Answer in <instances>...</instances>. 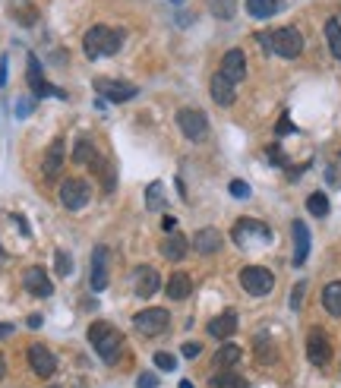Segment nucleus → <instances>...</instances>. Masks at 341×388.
Instances as JSON below:
<instances>
[{
    "label": "nucleus",
    "instance_id": "nucleus-1",
    "mask_svg": "<svg viewBox=\"0 0 341 388\" xmlns=\"http://www.w3.org/2000/svg\"><path fill=\"white\" fill-rule=\"evenodd\" d=\"M120 45H123V32L108 29V26H92L89 32H86V38H82V51H86V57H89V60L117 54V51H120Z\"/></svg>",
    "mask_w": 341,
    "mask_h": 388
},
{
    "label": "nucleus",
    "instance_id": "nucleus-2",
    "mask_svg": "<svg viewBox=\"0 0 341 388\" xmlns=\"http://www.w3.org/2000/svg\"><path fill=\"white\" fill-rule=\"evenodd\" d=\"M89 344L95 348V354L102 357L104 363H117L120 360V332H117L111 322H92L89 325Z\"/></svg>",
    "mask_w": 341,
    "mask_h": 388
},
{
    "label": "nucleus",
    "instance_id": "nucleus-3",
    "mask_svg": "<svg viewBox=\"0 0 341 388\" xmlns=\"http://www.w3.org/2000/svg\"><path fill=\"white\" fill-rule=\"evenodd\" d=\"M262 38V45H266L272 54H278V57H297L303 51V35L297 32L294 26H285V29H275V32H266V35H260Z\"/></svg>",
    "mask_w": 341,
    "mask_h": 388
},
{
    "label": "nucleus",
    "instance_id": "nucleus-4",
    "mask_svg": "<svg viewBox=\"0 0 341 388\" xmlns=\"http://www.w3.org/2000/svg\"><path fill=\"white\" fill-rule=\"evenodd\" d=\"M240 287H244L246 293H253V297H266L275 287V275L262 266H246L244 272H240Z\"/></svg>",
    "mask_w": 341,
    "mask_h": 388
},
{
    "label": "nucleus",
    "instance_id": "nucleus-5",
    "mask_svg": "<svg viewBox=\"0 0 341 388\" xmlns=\"http://www.w3.org/2000/svg\"><path fill=\"white\" fill-rule=\"evenodd\" d=\"M177 127L187 139H193V143H203V139L209 136V120H205V114L199 108H180Z\"/></svg>",
    "mask_w": 341,
    "mask_h": 388
},
{
    "label": "nucleus",
    "instance_id": "nucleus-6",
    "mask_svg": "<svg viewBox=\"0 0 341 388\" xmlns=\"http://www.w3.org/2000/svg\"><path fill=\"white\" fill-rule=\"evenodd\" d=\"M133 325H136V332H143V334H161V332H168L170 316H168V309L152 307V309H143V313L133 316Z\"/></svg>",
    "mask_w": 341,
    "mask_h": 388
},
{
    "label": "nucleus",
    "instance_id": "nucleus-7",
    "mask_svg": "<svg viewBox=\"0 0 341 388\" xmlns=\"http://www.w3.org/2000/svg\"><path fill=\"white\" fill-rule=\"evenodd\" d=\"M89 196H92V190H89L86 180H63L61 184V205L63 209H70V211L86 209Z\"/></svg>",
    "mask_w": 341,
    "mask_h": 388
},
{
    "label": "nucleus",
    "instance_id": "nucleus-8",
    "mask_svg": "<svg viewBox=\"0 0 341 388\" xmlns=\"http://www.w3.org/2000/svg\"><path fill=\"white\" fill-rule=\"evenodd\" d=\"M307 357L313 366H326L332 360V341H328V334L322 328H313L307 334Z\"/></svg>",
    "mask_w": 341,
    "mask_h": 388
},
{
    "label": "nucleus",
    "instance_id": "nucleus-9",
    "mask_svg": "<svg viewBox=\"0 0 341 388\" xmlns=\"http://www.w3.org/2000/svg\"><path fill=\"white\" fill-rule=\"evenodd\" d=\"M108 268H111V250L104 243H98L92 250V291L102 293L108 287Z\"/></svg>",
    "mask_w": 341,
    "mask_h": 388
},
{
    "label": "nucleus",
    "instance_id": "nucleus-10",
    "mask_svg": "<svg viewBox=\"0 0 341 388\" xmlns=\"http://www.w3.org/2000/svg\"><path fill=\"white\" fill-rule=\"evenodd\" d=\"M63 164H67V143H63V136H57L54 143L48 145V152H45V161H41V174L48 180H54L57 174L63 170Z\"/></svg>",
    "mask_w": 341,
    "mask_h": 388
},
{
    "label": "nucleus",
    "instance_id": "nucleus-11",
    "mask_svg": "<svg viewBox=\"0 0 341 388\" xmlns=\"http://www.w3.org/2000/svg\"><path fill=\"white\" fill-rule=\"evenodd\" d=\"M22 287H26L32 297H51V293H54L51 278L45 275V268H38V266L26 268V275H22Z\"/></svg>",
    "mask_w": 341,
    "mask_h": 388
},
{
    "label": "nucleus",
    "instance_id": "nucleus-12",
    "mask_svg": "<svg viewBox=\"0 0 341 388\" xmlns=\"http://www.w3.org/2000/svg\"><path fill=\"white\" fill-rule=\"evenodd\" d=\"M29 363H32V373H35V375H41V379L54 375V369H57L54 354H51V350L45 348V344H32V348H29Z\"/></svg>",
    "mask_w": 341,
    "mask_h": 388
},
{
    "label": "nucleus",
    "instance_id": "nucleus-13",
    "mask_svg": "<svg viewBox=\"0 0 341 388\" xmlns=\"http://www.w3.org/2000/svg\"><path fill=\"white\" fill-rule=\"evenodd\" d=\"M250 237H260L262 243H269L272 240V231H269L262 221H253V218H240L237 225H234V240H237L240 246H246V240Z\"/></svg>",
    "mask_w": 341,
    "mask_h": 388
},
{
    "label": "nucleus",
    "instance_id": "nucleus-14",
    "mask_svg": "<svg viewBox=\"0 0 341 388\" xmlns=\"http://www.w3.org/2000/svg\"><path fill=\"white\" fill-rule=\"evenodd\" d=\"M221 76H228L234 86L246 79V57H244V51L231 48L225 57H221Z\"/></svg>",
    "mask_w": 341,
    "mask_h": 388
},
{
    "label": "nucleus",
    "instance_id": "nucleus-15",
    "mask_svg": "<svg viewBox=\"0 0 341 388\" xmlns=\"http://www.w3.org/2000/svg\"><path fill=\"white\" fill-rule=\"evenodd\" d=\"M29 86H32L35 98H45V95H57V98H63V92H61V89H54L51 82H45V76H41V63H38V57H29Z\"/></svg>",
    "mask_w": 341,
    "mask_h": 388
},
{
    "label": "nucleus",
    "instance_id": "nucleus-16",
    "mask_svg": "<svg viewBox=\"0 0 341 388\" xmlns=\"http://www.w3.org/2000/svg\"><path fill=\"white\" fill-rule=\"evenodd\" d=\"M95 89L102 92L104 98H111V102H130V98H136V86H130V82L95 79Z\"/></svg>",
    "mask_w": 341,
    "mask_h": 388
},
{
    "label": "nucleus",
    "instance_id": "nucleus-17",
    "mask_svg": "<svg viewBox=\"0 0 341 388\" xmlns=\"http://www.w3.org/2000/svg\"><path fill=\"white\" fill-rule=\"evenodd\" d=\"M291 234H294V266L301 268L307 266V256H310V231L303 221H294Z\"/></svg>",
    "mask_w": 341,
    "mask_h": 388
},
{
    "label": "nucleus",
    "instance_id": "nucleus-18",
    "mask_svg": "<svg viewBox=\"0 0 341 388\" xmlns=\"http://www.w3.org/2000/svg\"><path fill=\"white\" fill-rule=\"evenodd\" d=\"M205 332L212 334V338H231L234 332H237V313L234 309H225L221 316H215V319H209V325H205Z\"/></svg>",
    "mask_w": 341,
    "mask_h": 388
},
{
    "label": "nucleus",
    "instance_id": "nucleus-19",
    "mask_svg": "<svg viewBox=\"0 0 341 388\" xmlns=\"http://www.w3.org/2000/svg\"><path fill=\"white\" fill-rule=\"evenodd\" d=\"M193 250H196L199 256L219 252L221 250V231H215V227H203V231H196V237H193Z\"/></svg>",
    "mask_w": 341,
    "mask_h": 388
},
{
    "label": "nucleus",
    "instance_id": "nucleus-20",
    "mask_svg": "<svg viewBox=\"0 0 341 388\" xmlns=\"http://www.w3.org/2000/svg\"><path fill=\"white\" fill-rule=\"evenodd\" d=\"M133 287H136V297L149 300L152 293H155L158 287H161V278H158L155 268H139L136 278H133Z\"/></svg>",
    "mask_w": 341,
    "mask_h": 388
},
{
    "label": "nucleus",
    "instance_id": "nucleus-21",
    "mask_svg": "<svg viewBox=\"0 0 341 388\" xmlns=\"http://www.w3.org/2000/svg\"><path fill=\"white\" fill-rule=\"evenodd\" d=\"M212 98L221 104V108H228V104H234V82L228 79V76L215 73L212 76Z\"/></svg>",
    "mask_w": 341,
    "mask_h": 388
},
{
    "label": "nucleus",
    "instance_id": "nucleus-22",
    "mask_svg": "<svg viewBox=\"0 0 341 388\" xmlns=\"http://www.w3.org/2000/svg\"><path fill=\"white\" fill-rule=\"evenodd\" d=\"M187 250H190V240H187L184 234H170L161 243V256L170 259V262H180V259L187 256Z\"/></svg>",
    "mask_w": 341,
    "mask_h": 388
},
{
    "label": "nucleus",
    "instance_id": "nucleus-23",
    "mask_svg": "<svg viewBox=\"0 0 341 388\" xmlns=\"http://www.w3.org/2000/svg\"><path fill=\"white\" fill-rule=\"evenodd\" d=\"M164 291H168V297H170V300H187V297H190V291H193L190 275L174 272V275L168 278V287H164Z\"/></svg>",
    "mask_w": 341,
    "mask_h": 388
},
{
    "label": "nucleus",
    "instance_id": "nucleus-24",
    "mask_svg": "<svg viewBox=\"0 0 341 388\" xmlns=\"http://www.w3.org/2000/svg\"><path fill=\"white\" fill-rule=\"evenodd\" d=\"M281 7H285L281 0H246V13H250L253 19H269V16H275Z\"/></svg>",
    "mask_w": 341,
    "mask_h": 388
},
{
    "label": "nucleus",
    "instance_id": "nucleus-25",
    "mask_svg": "<svg viewBox=\"0 0 341 388\" xmlns=\"http://www.w3.org/2000/svg\"><path fill=\"white\" fill-rule=\"evenodd\" d=\"M322 307H326V313L341 316V281H332V284L322 287Z\"/></svg>",
    "mask_w": 341,
    "mask_h": 388
},
{
    "label": "nucleus",
    "instance_id": "nucleus-26",
    "mask_svg": "<svg viewBox=\"0 0 341 388\" xmlns=\"http://www.w3.org/2000/svg\"><path fill=\"white\" fill-rule=\"evenodd\" d=\"M209 388H246V379L237 375L234 369H221V373H215L209 379Z\"/></svg>",
    "mask_w": 341,
    "mask_h": 388
},
{
    "label": "nucleus",
    "instance_id": "nucleus-27",
    "mask_svg": "<svg viewBox=\"0 0 341 388\" xmlns=\"http://www.w3.org/2000/svg\"><path fill=\"white\" fill-rule=\"evenodd\" d=\"M237 360H240V348H237V344H221L219 354H215V360H212V363H215L219 369H231Z\"/></svg>",
    "mask_w": 341,
    "mask_h": 388
},
{
    "label": "nucleus",
    "instance_id": "nucleus-28",
    "mask_svg": "<svg viewBox=\"0 0 341 388\" xmlns=\"http://www.w3.org/2000/svg\"><path fill=\"white\" fill-rule=\"evenodd\" d=\"M326 41H328L332 57H335V60H341V22L338 19H328L326 22Z\"/></svg>",
    "mask_w": 341,
    "mask_h": 388
},
{
    "label": "nucleus",
    "instance_id": "nucleus-29",
    "mask_svg": "<svg viewBox=\"0 0 341 388\" xmlns=\"http://www.w3.org/2000/svg\"><path fill=\"white\" fill-rule=\"evenodd\" d=\"M205 7L219 16V19H231L237 13V0H205Z\"/></svg>",
    "mask_w": 341,
    "mask_h": 388
},
{
    "label": "nucleus",
    "instance_id": "nucleus-30",
    "mask_svg": "<svg viewBox=\"0 0 341 388\" xmlns=\"http://www.w3.org/2000/svg\"><path fill=\"white\" fill-rule=\"evenodd\" d=\"M73 161H76V164H92V161H95V149H92L89 139H79V143H76Z\"/></svg>",
    "mask_w": 341,
    "mask_h": 388
},
{
    "label": "nucleus",
    "instance_id": "nucleus-31",
    "mask_svg": "<svg viewBox=\"0 0 341 388\" xmlns=\"http://www.w3.org/2000/svg\"><path fill=\"white\" fill-rule=\"evenodd\" d=\"M307 211H310V215H316V218H326V215H328V199H326V193H313V196L307 199Z\"/></svg>",
    "mask_w": 341,
    "mask_h": 388
},
{
    "label": "nucleus",
    "instance_id": "nucleus-32",
    "mask_svg": "<svg viewBox=\"0 0 341 388\" xmlns=\"http://www.w3.org/2000/svg\"><path fill=\"white\" fill-rule=\"evenodd\" d=\"M145 205L152 211H161L164 209V193H161V184H149L145 186Z\"/></svg>",
    "mask_w": 341,
    "mask_h": 388
},
{
    "label": "nucleus",
    "instance_id": "nucleus-33",
    "mask_svg": "<svg viewBox=\"0 0 341 388\" xmlns=\"http://www.w3.org/2000/svg\"><path fill=\"white\" fill-rule=\"evenodd\" d=\"M54 262H57V275H61V278H67V275L73 272V259H70V252L57 250L54 252Z\"/></svg>",
    "mask_w": 341,
    "mask_h": 388
},
{
    "label": "nucleus",
    "instance_id": "nucleus-34",
    "mask_svg": "<svg viewBox=\"0 0 341 388\" xmlns=\"http://www.w3.org/2000/svg\"><path fill=\"white\" fill-rule=\"evenodd\" d=\"M13 16L22 22V26H32V22L38 19V13H35L32 3H22V7H16V10H13Z\"/></svg>",
    "mask_w": 341,
    "mask_h": 388
},
{
    "label": "nucleus",
    "instance_id": "nucleus-35",
    "mask_svg": "<svg viewBox=\"0 0 341 388\" xmlns=\"http://www.w3.org/2000/svg\"><path fill=\"white\" fill-rule=\"evenodd\" d=\"M256 350H260V363H266V366L275 360V350L269 348V338H266V334H260V338H256Z\"/></svg>",
    "mask_w": 341,
    "mask_h": 388
},
{
    "label": "nucleus",
    "instance_id": "nucleus-36",
    "mask_svg": "<svg viewBox=\"0 0 341 388\" xmlns=\"http://www.w3.org/2000/svg\"><path fill=\"white\" fill-rule=\"evenodd\" d=\"M155 366H158V369H174V366H177V357H174V354H164V350H158V354H155Z\"/></svg>",
    "mask_w": 341,
    "mask_h": 388
},
{
    "label": "nucleus",
    "instance_id": "nucleus-37",
    "mask_svg": "<svg viewBox=\"0 0 341 388\" xmlns=\"http://www.w3.org/2000/svg\"><path fill=\"white\" fill-rule=\"evenodd\" d=\"M303 293H307V281H301V284H294V293H291V309H301Z\"/></svg>",
    "mask_w": 341,
    "mask_h": 388
},
{
    "label": "nucleus",
    "instance_id": "nucleus-38",
    "mask_svg": "<svg viewBox=\"0 0 341 388\" xmlns=\"http://www.w3.org/2000/svg\"><path fill=\"white\" fill-rule=\"evenodd\" d=\"M231 196L234 199H246L250 196V186H246L244 180H231Z\"/></svg>",
    "mask_w": 341,
    "mask_h": 388
},
{
    "label": "nucleus",
    "instance_id": "nucleus-39",
    "mask_svg": "<svg viewBox=\"0 0 341 388\" xmlns=\"http://www.w3.org/2000/svg\"><path fill=\"white\" fill-rule=\"evenodd\" d=\"M155 385H158V375L155 373H143L136 379V388H155Z\"/></svg>",
    "mask_w": 341,
    "mask_h": 388
},
{
    "label": "nucleus",
    "instance_id": "nucleus-40",
    "mask_svg": "<svg viewBox=\"0 0 341 388\" xmlns=\"http://www.w3.org/2000/svg\"><path fill=\"white\" fill-rule=\"evenodd\" d=\"M29 114H32V102H29V98L16 102V117H29Z\"/></svg>",
    "mask_w": 341,
    "mask_h": 388
},
{
    "label": "nucleus",
    "instance_id": "nucleus-41",
    "mask_svg": "<svg viewBox=\"0 0 341 388\" xmlns=\"http://www.w3.org/2000/svg\"><path fill=\"white\" fill-rule=\"evenodd\" d=\"M269 158H272V164H285V155H281L278 145H269Z\"/></svg>",
    "mask_w": 341,
    "mask_h": 388
},
{
    "label": "nucleus",
    "instance_id": "nucleus-42",
    "mask_svg": "<svg viewBox=\"0 0 341 388\" xmlns=\"http://www.w3.org/2000/svg\"><path fill=\"white\" fill-rule=\"evenodd\" d=\"M199 350H203L199 344H184V357H190V360L193 357H199Z\"/></svg>",
    "mask_w": 341,
    "mask_h": 388
},
{
    "label": "nucleus",
    "instance_id": "nucleus-43",
    "mask_svg": "<svg viewBox=\"0 0 341 388\" xmlns=\"http://www.w3.org/2000/svg\"><path fill=\"white\" fill-rule=\"evenodd\" d=\"M161 227H164V231H168V234H174V227H177V221L170 218V215H164V218H161Z\"/></svg>",
    "mask_w": 341,
    "mask_h": 388
},
{
    "label": "nucleus",
    "instance_id": "nucleus-44",
    "mask_svg": "<svg viewBox=\"0 0 341 388\" xmlns=\"http://www.w3.org/2000/svg\"><path fill=\"white\" fill-rule=\"evenodd\" d=\"M10 334H13V325H10V322H0V341L10 338Z\"/></svg>",
    "mask_w": 341,
    "mask_h": 388
},
{
    "label": "nucleus",
    "instance_id": "nucleus-45",
    "mask_svg": "<svg viewBox=\"0 0 341 388\" xmlns=\"http://www.w3.org/2000/svg\"><path fill=\"white\" fill-rule=\"evenodd\" d=\"M291 120H287V117H281V120H278V136H281V133H291Z\"/></svg>",
    "mask_w": 341,
    "mask_h": 388
},
{
    "label": "nucleus",
    "instance_id": "nucleus-46",
    "mask_svg": "<svg viewBox=\"0 0 341 388\" xmlns=\"http://www.w3.org/2000/svg\"><path fill=\"white\" fill-rule=\"evenodd\" d=\"M7 375V366H3V354H0V379Z\"/></svg>",
    "mask_w": 341,
    "mask_h": 388
},
{
    "label": "nucleus",
    "instance_id": "nucleus-47",
    "mask_svg": "<svg viewBox=\"0 0 341 388\" xmlns=\"http://www.w3.org/2000/svg\"><path fill=\"white\" fill-rule=\"evenodd\" d=\"M180 388H193V382H187V379H184V382H180Z\"/></svg>",
    "mask_w": 341,
    "mask_h": 388
},
{
    "label": "nucleus",
    "instance_id": "nucleus-48",
    "mask_svg": "<svg viewBox=\"0 0 341 388\" xmlns=\"http://www.w3.org/2000/svg\"><path fill=\"white\" fill-rule=\"evenodd\" d=\"M0 266H3V246H0Z\"/></svg>",
    "mask_w": 341,
    "mask_h": 388
},
{
    "label": "nucleus",
    "instance_id": "nucleus-49",
    "mask_svg": "<svg viewBox=\"0 0 341 388\" xmlns=\"http://www.w3.org/2000/svg\"><path fill=\"white\" fill-rule=\"evenodd\" d=\"M170 3H184V0H170Z\"/></svg>",
    "mask_w": 341,
    "mask_h": 388
},
{
    "label": "nucleus",
    "instance_id": "nucleus-50",
    "mask_svg": "<svg viewBox=\"0 0 341 388\" xmlns=\"http://www.w3.org/2000/svg\"><path fill=\"white\" fill-rule=\"evenodd\" d=\"M338 168H341V155H338Z\"/></svg>",
    "mask_w": 341,
    "mask_h": 388
}]
</instances>
